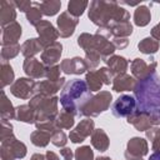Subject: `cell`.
<instances>
[{
    "label": "cell",
    "instance_id": "30",
    "mask_svg": "<svg viewBox=\"0 0 160 160\" xmlns=\"http://www.w3.org/2000/svg\"><path fill=\"white\" fill-rule=\"evenodd\" d=\"M51 134L52 132H49L45 130H35L34 132H31L30 140L35 146L44 148L49 144V141H51Z\"/></svg>",
    "mask_w": 160,
    "mask_h": 160
},
{
    "label": "cell",
    "instance_id": "7",
    "mask_svg": "<svg viewBox=\"0 0 160 160\" xmlns=\"http://www.w3.org/2000/svg\"><path fill=\"white\" fill-rule=\"evenodd\" d=\"M26 155V146L16 139H10L1 141V159L2 160H15L22 159Z\"/></svg>",
    "mask_w": 160,
    "mask_h": 160
},
{
    "label": "cell",
    "instance_id": "39",
    "mask_svg": "<svg viewBox=\"0 0 160 160\" xmlns=\"http://www.w3.org/2000/svg\"><path fill=\"white\" fill-rule=\"evenodd\" d=\"M66 135L64 131H61L60 129L55 130L52 134H51V142L55 145V146H59V148H62L65 146L66 144Z\"/></svg>",
    "mask_w": 160,
    "mask_h": 160
},
{
    "label": "cell",
    "instance_id": "6",
    "mask_svg": "<svg viewBox=\"0 0 160 160\" xmlns=\"http://www.w3.org/2000/svg\"><path fill=\"white\" fill-rule=\"evenodd\" d=\"M86 84L90 91H98L101 86L112 82V72L108 68H100L99 70H91L86 74Z\"/></svg>",
    "mask_w": 160,
    "mask_h": 160
},
{
    "label": "cell",
    "instance_id": "9",
    "mask_svg": "<svg viewBox=\"0 0 160 160\" xmlns=\"http://www.w3.org/2000/svg\"><path fill=\"white\" fill-rule=\"evenodd\" d=\"M128 122L131 124L139 131H148V130L152 129V126L159 125L160 119H158L152 115L145 114V112H140V111L136 110L130 116H128Z\"/></svg>",
    "mask_w": 160,
    "mask_h": 160
},
{
    "label": "cell",
    "instance_id": "48",
    "mask_svg": "<svg viewBox=\"0 0 160 160\" xmlns=\"http://www.w3.org/2000/svg\"><path fill=\"white\" fill-rule=\"evenodd\" d=\"M149 160H160V152H154L150 155Z\"/></svg>",
    "mask_w": 160,
    "mask_h": 160
},
{
    "label": "cell",
    "instance_id": "3",
    "mask_svg": "<svg viewBox=\"0 0 160 160\" xmlns=\"http://www.w3.org/2000/svg\"><path fill=\"white\" fill-rule=\"evenodd\" d=\"M90 98L91 91L86 81L81 79H74L65 84L60 94V104L62 106V110L75 115Z\"/></svg>",
    "mask_w": 160,
    "mask_h": 160
},
{
    "label": "cell",
    "instance_id": "31",
    "mask_svg": "<svg viewBox=\"0 0 160 160\" xmlns=\"http://www.w3.org/2000/svg\"><path fill=\"white\" fill-rule=\"evenodd\" d=\"M1 118H2V120L16 118V109L12 108V104L6 98L4 90L1 91Z\"/></svg>",
    "mask_w": 160,
    "mask_h": 160
},
{
    "label": "cell",
    "instance_id": "37",
    "mask_svg": "<svg viewBox=\"0 0 160 160\" xmlns=\"http://www.w3.org/2000/svg\"><path fill=\"white\" fill-rule=\"evenodd\" d=\"M20 50H21V46H20L19 44L2 46V50H1V59H2L4 61H6L8 59L15 58V56L19 54Z\"/></svg>",
    "mask_w": 160,
    "mask_h": 160
},
{
    "label": "cell",
    "instance_id": "10",
    "mask_svg": "<svg viewBox=\"0 0 160 160\" xmlns=\"http://www.w3.org/2000/svg\"><path fill=\"white\" fill-rule=\"evenodd\" d=\"M36 82L31 78H20L12 82L10 86V92L20 99H29L31 95H34Z\"/></svg>",
    "mask_w": 160,
    "mask_h": 160
},
{
    "label": "cell",
    "instance_id": "43",
    "mask_svg": "<svg viewBox=\"0 0 160 160\" xmlns=\"http://www.w3.org/2000/svg\"><path fill=\"white\" fill-rule=\"evenodd\" d=\"M112 44H114L115 48H118V49H124V48H126V45H128V40H126L125 38H114Z\"/></svg>",
    "mask_w": 160,
    "mask_h": 160
},
{
    "label": "cell",
    "instance_id": "27",
    "mask_svg": "<svg viewBox=\"0 0 160 160\" xmlns=\"http://www.w3.org/2000/svg\"><path fill=\"white\" fill-rule=\"evenodd\" d=\"M109 30L111 31V35L114 38H126L132 32V25L130 24L129 20L120 21V22H116L112 26H110Z\"/></svg>",
    "mask_w": 160,
    "mask_h": 160
},
{
    "label": "cell",
    "instance_id": "1",
    "mask_svg": "<svg viewBox=\"0 0 160 160\" xmlns=\"http://www.w3.org/2000/svg\"><path fill=\"white\" fill-rule=\"evenodd\" d=\"M134 95L138 111L160 119V78L156 72L144 80L136 81Z\"/></svg>",
    "mask_w": 160,
    "mask_h": 160
},
{
    "label": "cell",
    "instance_id": "42",
    "mask_svg": "<svg viewBox=\"0 0 160 160\" xmlns=\"http://www.w3.org/2000/svg\"><path fill=\"white\" fill-rule=\"evenodd\" d=\"M15 2V6L20 10V11H22V12H28L31 8H32V2L31 1H28V0H20V1H14Z\"/></svg>",
    "mask_w": 160,
    "mask_h": 160
},
{
    "label": "cell",
    "instance_id": "45",
    "mask_svg": "<svg viewBox=\"0 0 160 160\" xmlns=\"http://www.w3.org/2000/svg\"><path fill=\"white\" fill-rule=\"evenodd\" d=\"M151 38H154L158 41L160 40V22L151 29Z\"/></svg>",
    "mask_w": 160,
    "mask_h": 160
},
{
    "label": "cell",
    "instance_id": "40",
    "mask_svg": "<svg viewBox=\"0 0 160 160\" xmlns=\"http://www.w3.org/2000/svg\"><path fill=\"white\" fill-rule=\"evenodd\" d=\"M10 139H15L12 134V125L8 122V120H2L1 121V141L10 140Z\"/></svg>",
    "mask_w": 160,
    "mask_h": 160
},
{
    "label": "cell",
    "instance_id": "41",
    "mask_svg": "<svg viewBox=\"0 0 160 160\" xmlns=\"http://www.w3.org/2000/svg\"><path fill=\"white\" fill-rule=\"evenodd\" d=\"M60 71H61L60 65L48 66V68H46V71H45V76L48 78V80L56 81V80H59V79H60Z\"/></svg>",
    "mask_w": 160,
    "mask_h": 160
},
{
    "label": "cell",
    "instance_id": "14",
    "mask_svg": "<svg viewBox=\"0 0 160 160\" xmlns=\"http://www.w3.org/2000/svg\"><path fill=\"white\" fill-rule=\"evenodd\" d=\"M94 130H95L94 129V121L91 119H85V120L80 121V124L72 131H70L69 138L75 144L82 142L90 134H92Z\"/></svg>",
    "mask_w": 160,
    "mask_h": 160
},
{
    "label": "cell",
    "instance_id": "4",
    "mask_svg": "<svg viewBox=\"0 0 160 160\" xmlns=\"http://www.w3.org/2000/svg\"><path fill=\"white\" fill-rule=\"evenodd\" d=\"M58 100L59 99L55 96L34 95L30 99L29 105L36 112V121L55 120L58 116Z\"/></svg>",
    "mask_w": 160,
    "mask_h": 160
},
{
    "label": "cell",
    "instance_id": "19",
    "mask_svg": "<svg viewBox=\"0 0 160 160\" xmlns=\"http://www.w3.org/2000/svg\"><path fill=\"white\" fill-rule=\"evenodd\" d=\"M61 52H62V45L60 42L55 41L54 44L45 48V50L42 51V54H41L42 64L46 66H54L59 61Z\"/></svg>",
    "mask_w": 160,
    "mask_h": 160
},
{
    "label": "cell",
    "instance_id": "8",
    "mask_svg": "<svg viewBox=\"0 0 160 160\" xmlns=\"http://www.w3.org/2000/svg\"><path fill=\"white\" fill-rule=\"evenodd\" d=\"M112 114L116 118H128L136 111V100L131 95H120L112 104Z\"/></svg>",
    "mask_w": 160,
    "mask_h": 160
},
{
    "label": "cell",
    "instance_id": "33",
    "mask_svg": "<svg viewBox=\"0 0 160 160\" xmlns=\"http://www.w3.org/2000/svg\"><path fill=\"white\" fill-rule=\"evenodd\" d=\"M138 48L141 52L151 55V54H155L159 50V41L155 40L154 38H145L138 44Z\"/></svg>",
    "mask_w": 160,
    "mask_h": 160
},
{
    "label": "cell",
    "instance_id": "22",
    "mask_svg": "<svg viewBox=\"0 0 160 160\" xmlns=\"http://www.w3.org/2000/svg\"><path fill=\"white\" fill-rule=\"evenodd\" d=\"M135 85H136V80L128 74H120L115 76V79L112 80V90L116 92L134 90Z\"/></svg>",
    "mask_w": 160,
    "mask_h": 160
},
{
    "label": "cell",
    "instance_id": "24",
    "mask_svg": "<svg viewBox=\"0 0 160 160\" xmlns=\"http://www.w3.org/2000/svg\"><path fill=\"white\" fill-rule=\"evenodd\" d=\"M91 144L99 151H106L109 148V138L102 129H95L91 134Z\"/></svg>",
    "mask_w": 160,
    "mask_h": 160
},
{
    "label": "cell",
    "instance_id": "28",
    "mask_svg": "<svg viewBox=\"0 0 160 160\" xmlns=\"http://www.w3.org/2000/svg\"><path fill=\"white\" fill-rule=\"evenodd\" d=\"M34 4L41 10L42 15H46V16L55 15L61 8V1H58V0H48V1L34 2Z\"/></svg>",
    "mask_w": 160,
    "mask_h": 160
},
{
    "label": "cell",
    "instance_id": "34",
    "mask_svg": "<svg viewBox=\"0 0 160 160\" xmlns=\"http://www.w3.org/2000/svg\"><path fill=\"white\" fill-rule=\"evenodd\" d=\"M89 2L88 1H84V0H72V1H69L68 4V12L75 18H79L80 15H82L84 10L88 8Z\"/></svg>",
    "mask_w": 160,
    "mask_h": 160
},
{
    "label": "cell",
    "instance_id": "23",
    "mask_svg": "<svg viewBox=\"0 0 160 160\" xmlns=\"http://www.w3.org/2000/svg\"><path fill=\"white\" fill-rule=\"evenodd\" d=\"M105 62L109 66V70L112 72V75H120V74H125L126 69H128V60L122 56H118V55H111L110 58H108L105 60Z\"/></svg>",
    "mask_w": 160,
    "mask_h": 160
},
{
    "label": "cell",
    "instance_id": "32",
    "mask_svg": "<svg viewBox=\"0 0 160 160\" xmlns=\"http://www.w3.org/2000/svg\"><path fill=\"white\" fill-rule=\"evenodd\" d=\"M74 114L69 112V111H60V114H58L56 119H55V124L58 129H71V126L74 125Z\"/></svg>",
    "mask_w": 160,
    "mask_h": 160
},
{
    "label": "cell",
    "instance_id": "46",
    "mask_svg": "<svg viewBox=\"0 0 160 160\" xmlns=\"http://www.w3.org/2000/svg\"><path fill=\"white\" fill-rule=\"evenodd\" d=\"M46 158H48V160H60L59 159V156L55 154V152H52V151H46Z\"/></svg>",
    "mask_w": 160,
    "mask_h": 160
},
{
    "label": "cell",
    "instance_id": "5",
    "mask_svg": "<svg viewBox=\"0 0 160 160\" xmlns=\"http://www.w3.org/2000/svg\"><path fill=\"white\" fill-rule=\"evenodd\" d=\"M111 94L109 91H100L99 94L91 96L79 110L81 116H98L100 112L109 109L111 102Z\"/></svg>",
    "mask_w": 160,
    "mask_h": 160
},
{
    "label": "cell",
    "instance_id": "21",
    "mask_svg": "<svg viewBox=\"0 0 160 160\" xmlns=\"http://www.w3.org/2000/svg\"><path fill=\"white\" fill-rule=\"evenodd\" d=\"M16 11H15V2L2 0L0 2V22L1 26H6L15 21Z\"/></svg>",
    "mask_w": 160,
    "mask_h": 160
},
{
    "label": "cell",
    "instance_id": "26",
    "mask_svg": "<svg viewBox=\"0 0 160 160\" xmlns=\"http://www.w3.org/2000/svg\"><path fill=\"white\" fill-rule=\"evenodd\" d=\"M15 119H18L19 121H22V122L31 124V122L36 121V112L30 105H21V106L16 108V118Z\"/></svg>",
    "mask_w": 160,
    "mask_h": 160
},
{
    "label": "cell",
    "instance_id": "17",
    "mask_svg": "<svg viewBox=\"0 0 160 160\" xmlns=\"http://www.w3.org/2000/svg\"><path fill=\"white\" fill-rule=\"evenodd\" d=\"M148 154V142L141 138H132L128 142L125 158H142Z\"/></svg>",
    "mask_w": 160,
    "mask_h": 160
},
{
    "label": "cell",
    "instance_id": "38",
    "mask_svg": "<svg viewBox=\"0 0 160 160\" xmlns=\"http://www.w3.org/2000/svg\"><path fill=\"white\" fill-rule=\"evenodd\" d=\"M75 159L76 160H94V152L90 146L84 145L75 150Z\"/></svg>",
    "mask_w": 160,
    "mask_h": 160
},
{
    "label": "cell",
    "instance_id": "11",
    "mask_svg": "<svg viewBox=\"0 0 160 160\" xmlns=\"http://www.w3.org/2000/svg\"><path fill=\"white\" fill-rule=\"evenodd\" d=\"M35 28H36V31L39 34V40L44 48H48L49 45L54 44L55 40L60 36L59 31H56V29L52 26V24L50 21L41 20Z\"/></svg>",
    "mask_w": 160,
    "mask_h": 160
},
{
    "label": "cell",
    "instance_id": "20",
    "mask_svg": "<svg viewBox=\"0 0 160 160\" xmlns=\"http://www.w3.org/2000/svg\"><path fill=\"white\" fill-rule=\"evenodd\" d=\"M24 71L28 76H30L31 79H40L42 76H45V71L46 68L44 66L42 62H40L38 59L35 58H29L24 61Z\"/></svg>",
    "mask_w": 160,
    "mask_h": 160
},
{
    "label": "cell",
    "instance_id": "25",
    "mask_svg": "<svg viewBox=\"0 0 160 160\" xmlns=\"http://www.w3.org/2000/svg\"><path fill=\"white\" fill-rule=\"evenodd\" d=\"M42 45L40 42L39 39H28L22 45H21V54L29 59L32 58L34 55H36L38 52H40L42 50Z\"/></svg>",
    "mask_w": 160,
    "mask_h": 160
},
{
    "label": "cell",
    "instance_id": "29",
    "mask_svg": "<svg viewBox=\"0 0 160 160\" xmlns=\"http://www.w3.org/2000/svg\"><path fill=\"white\" fill-rule=\"evenodd\" d=\"M151 19V14L148 6L145 5H139L134 12V22L138 26H145L150 22Z\"/></svg>",
    "mask_w": 160,
    "mask_h": 160
},
{
    "label": "cell",
    "instance_id": "16",
    "mask_svg": "<svg viewBox=\"0 0 160 160\" xmlns=\"http://www.w3.org/2000/svg\"><path fill=\"white\" fill-rule=\"evenodd\" d=\"M64 84H65V79L64 78H60L56 81L45 80V81L36 82L35 90H34V95H44V96L54 95L55 92H58L61 89V86Z\"/></svg>",
    "mask_w": 160,
    "mask_h": 160
},
{
    "label": "cell",
    "instance_id": "50",
    "mask_svg": "<svg viewBox=\"0 0 160 160\" xmlns=\"http://www.w3.org/2000/svg\"><path fill=\"white\" fill-rule=\"evenodd\" d=\"M159 4H160V2H159Z\"/></svg>",
    "mask_w": 160,
    "mask_h": 160
},
{
    "label": "cell",
    "instance_id": "35",
    "mask_svg": "<svg viewBox=\"0 0 160 160\" xmlns=\"http://www.w3.org/2000/svg\"><path fill=\"white\" fill-rule=\"evenodd\" d=\"M0 78H1V86L5 88L6 85H10L14 80V71L10 64L2 60L1 62V70H0Z\"/></svg>",
    "mask_w": 160,
    "mask_h": 160
},
{
    "label": "cell",
    "instance_id": "2",
    "mask_svg": "<svg viewBox=\"0 0 160 160\" xmlns=\"http://www.w3.org/2000/svg\"><path fill=\"white\" fill-rule=\"evenodd\" d=\"M89 19L99 28H110L116 22L130 19L128 10L116 1H91L89 9Z\"/></svg>",
    "mask_w": 160,
    "mask_h": 160
},
{
    "label": "cell",
    "instance_id": "18",
    "mask_svg": "<svg viewBox=\"0 0 160 160\" xmlns=\"http://www.w3.org/2000/svg\"><path fill=\"white\" fill-rule=\"evenodd\" d=\"M21 36V26L19 22L14 21L6 26H2V46L18 44V40Z\"/></svg>",
    "mask_w": 160,
    "mask_h": 160
},
{
    "label": "cell",
    "instance_id": "36",
    "mask_svg": "<svg viewBox=\"0 0 160 160\" xmlns=\"http://www.w3.org/2000/svg\"><path fill=\"white\" fill-rule=\"evenodd\" d=\"M41 16H42V12L41 10L32 2V8L26 12V19L31 24V25H38L40 21H41Z\"/></svg>",
    "mask_w": 160,
    "mask_h": 160
},
{
    "label": "cell",
    "instance_id": "44",
    "mask_svg": "<svg viewBox=\"0 0 160 160\" xmlns=\"http://www.w3.org/2000/svg\"><path fill=\"white\" fill-rule=\"evenodd\" d=\"M60 155L64 158V160H71L72 159V151L69 148H62L60 150Z\"/></svg>",
    "mask_w": 160,
    "mask_h": 160
},
{
    "label": "cell",
    "instance_id": "49",
    "mask_svg": "<svg viewBox=\"0 0 160 160\" xmlns=\"http://www.w3.org/2000/svg\"><path fill=\"white\" fill-rule=\"evenodd\" d=\"M96 160H111L110 158H108V156H99Z\"/></svg>",
    "mask_w": 160,
    "mask_h": 160
},
{
    "label": "cell",
    "instance_id": "47",
    "mask_svg": "<svg viewBox=\"0 0 160 160\" xmlns=\"http://www.w3.org/2000/svg\"><path fill=\"white\" fill-rule=\"evenodd\" d=\"M31 160H48L46 155H42V154H34L31 156Z\"/></svg>",
    "mask_w": 160,
    "mask_h": 160
},
{
    "label": "cell",
    "instance_id": "12",
    "mask_svg": "<svg viewBox=\"0 0 160 160\" xmlns=\"http://www.w3.org/2000/svg\"><path fill=\"white\" fill-rule=\"evenodd\" d=\"M131 72L134 75V78L139 80H144L146 78H149L150 75H152L155 72L156 69V61H151L150 64H148L144 59H135L131 61Z\"/></svg>",
    "mask_w": 160,
    "mask_h": 160
},
{
    "label": "cell",
    "instance_id": "15",
    "mask_svg": "<svg viewBox=\"0 0 160 160\" xmlns=\"http://www.w3.org/2000/svg\"><path fill=\"white\" fill-rule=\"evenodd\" d=\"M60 68H61V71H64L65 74H75V75L84 74L86 70H89L85 59H81L79 56L62 60L60 64Z\"/></svg>",
    "mask_w": 160,
    "mask_h": 160
},
{
    "label": "cell",
    "instance_id": "13",
    "mask_svg": "<svg viewBox=\"0 0 160 160\" xmlns=\"http://www.w3.org/2000/svg\"><path fill=\"white\" fill-rule=\"evenodd\" d=\"M56 22H58V28H59V35L61 38H69L70 35L74 34L79 20H78V18L70 15L68 11H64L60 14Z\"/></svg>",
    "mask_w": 160,
    "mask_h": 160
}]
</instances>
